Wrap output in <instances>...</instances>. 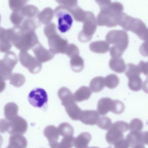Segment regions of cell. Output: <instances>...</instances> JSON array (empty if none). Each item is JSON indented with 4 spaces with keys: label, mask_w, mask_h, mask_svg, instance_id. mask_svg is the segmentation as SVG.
<instances>
[{
    "label": "cell",
    "mask_w": 148,
    "mask_h": 148,
    "mask_svg": "<svg viewBox=\"0 0 148 148\" xmlns=\"http://www.w3.org/2000/svg\"><path fill=\"white\" fill-rule=\"evenodd\" d=\"M65 54L71 58L79 54V49L75 44H68Z\"/></svg>",
    "instance_id": "obj_42"
},
{
    "label": "cell",
    "mask_w": 148,
    "mask_h": 148,
    "mask_svg": "<svg viewBox=\"0 0 148 148\" xmlns=\"http://www.w3.org/2000/svg\"><path fill=\"white\" fill-rule=\"evenodd\" d=\"M105 86V78L101 76L97 77L90 81V89L92 92L97 93L101 91Z\"/></svg>",
    "instance_id": "obj_26"
},
{
    "label": "cell",
    "mask_w": 148,
    "mask_h": 148,
    "mask_svg": "<svg viewBox=\"0 0 148 148\" xmlns=\"http://www.w3.org/2000/svg\"><path fill=\"white\" fill-rule=\"evenodd\" d=\"M54 14V12L52 8H47L39 13L37 17L41 23L47 25L50 23L53 18Z\"/></svg>",
    "instance_id": "obj_25"
},
{
    "label": "cell",
    "mask_w": 148,
    "mask_h": 148,
    "mask_svg": "<svg viewBox=\"0 0 148 148\" xmlns=\"http://www.w3.org/2000/svg\"><path fill=\"white\" fill-rule=\"evenodd\" d=\"M83 22L82 29L78 34V39L81 42H88L91 40L93 35L95 33L97 22L93 13L86 11V16Z\"/></svg>",
    "instance_id": "obj_4"
},
{
    "label": "cell",
    "mask_w": 148,
    "mask_h": 148,
    "mask_svg": "<svg viewBox=\"0 0 148 148\" xmlns=\"http://www.w3.org/2000/svg\"><path fill=\"white\" fill-rule=\"evenodd\" d=\"M114 145V148H129L130 147L127 140L122 139L116 142Z\"/></svg>",
    "instance_id": "obj_48"
},
{
    "label": "cell",
    "mask_w": 148,
    "mask_h": 148,
    "mask_svg": "<svg viewBox=\"0 0 148 148\" xmlns=\"http://www.w3.org/2000/svg\"><path fill=\"white\" fill-rule=\"evenodd\" d=\"M99 118V114L97 111L85 110L82 111L79 120L86 125H95L97 124Z\"/></svg>",
    "instance_id": "obj_15"
},
{
    "label": "cell",
    "mask_w": 148,
    "mask_h": 148,
    "mask_svg": "<svg viewBox=\"0 0 148 148\" xmlns=\"http://www.w3.org/2000/svg\"><path fill=\"white\" fill-rule=\"evenodd\" d=\"M133 148H145L143 144H138Z\"/></svg>",
    "instance_id": "obj_55"
},
{
    "label": "cell",
    "mask_w": 148,
    "mask_h": 148,
    "mask_svg": "<svg viewBox=\"0 0 148 148\" xmlns=\"http://www.w3.org/2000/svg\"><path fill=\"white\" fill-rule=\"evenodd\" d=\"M66 111L69 117L73 121L79 120L82 110L75 102L65 107Z\"/></svg>",
    "instance_id": "obj_28"
},
{
    "label": "cell",
    "mask_w": 148,
    "mask_h": 148,
    "mask_svg": "<svg viewBox=\"0 0 148 148\" xmlns=\"http://www.w3.org/2000/svg\"><path fill=\"white\" fill-rule=\"evenodd\" d=\"M58 130L60 135L63 137L73 136L74 129L72 126L67 123H61L58 127Z\"/></svg>",
    "instance_id": "obj_32"
},
{
    "label": "cell",
    "mask_w": 148,
    "mask_h": 148,
    "mask_svg": "<svg viewBox=\"0 0 148 148\" xmlns=\"http://www.w3.org/2000/svg\"><path fill=\"white\" fill-rule=\"evenodd\" d=\"M109 67L111 70L118 73H124L126 70V66L124 60L121 57H114L110 59Z\"/></svg>",
    "instance_id": "obj_19"
},
{
    "label": "cell",
    "mask_w": 148,
    "mask_h": 148,
    "mask_svg": "<svg viewBox=\"0 0 148 148\" xmlns=\"http://www.w3.org/2000/svg\"><path fill=\"white\" fill-rule=\"evenodd\" d=\"M141 54L145 57H148V41H145L141 46L140 48Z\"/></svg>",
    "instance_id": "obj_49"
},
{
    "label": "cell",
    "mask_w": 148,
    "mask_h": 148,
    "mask_svg": "<svg viewBox=\"0 0 148 148\" xmlns=\"http://www.w3.org/2000/svg\"><path fill=\"white\" fill-rule=\"evenodd\" d=\"M143 144L148 145V132L142 133Z\"/></svg>",
    "instance_id": "obj_51"
},
{
    "label": "cell",
    "mask_w": 148,
    "mask_h": 148,
    "mask_svg": "<svg viewBox=\"0 0 148 148\" xmlns=\"http://www.w3.org/2000/svg\"><path fill=\"white\" fill-rule=\"evenodd\" d=\"M12 43L11 42L5 39H0V52L7 53L11 49Z\"/></svg>",
    "instance_id": "obj_43"
},
{
    "label": "cell",
    "mask_w": 148,
    "mask_h": 148,
    "mask_svg": "<svg viewBox=\"0 0 148 148\" xmlns=\"http://www.w3.org/2000/svg\"><path fill=\"white\" fill-rule=\"evenodd\" d=\"M87 148H99L97 147H91Z\"/></svg>",
    "instance_id": "obj_57"
},
{
    "label": "cell",
    "mask_w": 148,
    "mask_h": 148,
    "mask_svg": "<svg viewBox=\"0 0 148 148\" xmlns=\"http://www.w3.org/2000/svg\"><path fill=\"white\" fill-rule=\"evenodd\" d=\"M27 121L18 116L12 121H9L8 132L11 135H22L27 132Z\"/></svg>",
    "instance_id": "obj_12"
},
{
    "label": "cell",
    "mask_w": 148,
    "mask_h": 148,
    "mask_svg": "<svg viewBox=\"0 0 148 148\" xmlns=\"http://www.w3.org/2000/svg\"><path fill=\"white\" fill-rule=\"evenodd\" d=\"M58 95L61 101L62 104L65 108L75 102L74 94L66 87H62L59 90Z\"/></svg>",
    "instance_id": "obj_17"
},
{
    "label": "cell",
    "mask_w": 148,
    "mask_h": 148,
    "mask_svg": "<svg viewBox=\"0 0 148 148\" xmlns=\"http://www.w3.org/2000/svg\"><path fill=\"white\" fill-rule=\"evenodd\" d=\"M70 65L74 72L80 73L84 68V61L83 59L79 55H77L71 58Z\"/></svg>",
    "instance_id": "obj_30"
},
{
    "label": "cell",
    "mask_w": 148,
    "mask_h": 148,
    "mask_svg": "<svg viewBox=\"0 0 148 148\" xmlns=\"http://www.w3.org/2000/svg\"><path fill=\"white\" fill-rule=\"evenodd\" d=\"M143 123L140 119L135 118L133 119L130 124H129V129L131 131L140 132L143 128Z\"/></svg>",
    "instance_id": "obj_40"
},
{
    "label": "cell",
    "mask_w": 148,
    "mask_h": 148,
    "mask_svg": "<svg viewBox=\"0 0 148 148\" xmlns=\"http://www.w3.org/2000/svg\"><path fill=\"white\" fill-rule=\"evenodd\" d=\"M91 95V91L88 87L82 86L74 94L75 101L80 102L88 100Z\"/></svg>",
    "instance_id": "obj_23"
},
{
    "label": "cell",
    "mask_w": 148,
    "mask_h": 148,
    "mask_svg": "<svg viewBox=\"0 0 148 148\" xmlns=\"http://www.w3.org/2000/svg\"><path fill=\"white\" fill-rule=\"evenodd\" d=\"M137 66L141 73H142L148 77V62H145L143 61H141Z\"/></svg>",
    "instance_id": "obj_46"
},
{
    "label": "cell",
    "mask_w": 148,
    "mask_h": 148,
    "mask_svg": "<svg viewBox=\"0 0 148 148\" xmlns=\"http://www.w3.org/2000/svg\"><path fill=\"white\" fill-rule=\"evenodd\" d=\"M123 10L121 3L117 2L111 3L108 7L101 9L97 19V25L108 27H116Z\"/></svg>",
    "instance_id": "obj_2"
},
{
    "label": "cell",
    "mask_w": 148,
    "mask_h": 148,
    "mask_svg": "<svg viewBox=\"0 0 148 148\" xmlns=\"http://www.w3.org/2000/svg\"><path fill=\"white\" fill-rule=\"evenodd\" d=\"M62 6L72 8L77 6V0H56Z\"/></svg>",
    "instance_id": "obj_44"
},
{
    "label": "cell",
    "mask_w": 148,
    "mask_h": 148,
    "mask_svg": "<svg viewBox=\"0 0 148 148\" xmlns=\"http://www.w3.org/2000/svg\"><path fill=\"white\" fill-rule=\"evenodd\" d=\"M114 106V101L109 97L100 99L97 103V110L99 114L105 115L110 111L113 112Z\"/></svg>",
    "instance_id": "obj_16"
},
{
    "label": "cell",
    "mask_w": 148,
    "mask_h": 148,
    "mask_svg": "<svg viewBox=\"0 0 148 148\" xmlns=\"http://www.w3.org/2000/svg\"><path fill=\"white\" fill-rule=\"evenodd\" d=\"M21 10L25 18L34 19L39 13L38 8L33 5H25Z\"/></svg>",
    "instance_id": "obj_31"
},
{
    "label": "cell",
    "mask_w": 148,
    "mask_h": 148,
    "mask_svg": "<svg viewBox=\"0 0 148 148\" xmlns=\"http://www.w3.org/2000/svg\"><path fill=\"white\" fill-rule=\"evenodd\" d=\"M28 98L29 103L32 106L38 108L44 107L48 100L46 90L41 88H36L31 90Z\"/></svg>",
    "instance_id": "obj_10"
},
{
    "label": "cell",
    "mask_w": 148,
    "mask_h": 148,
    "mask_svg": "<svg viewBox=\"0 0 148 148\" xmlns=\"http://www.w3.org/2000/svg\"><path fill=\"white\" fill-rule=\"evenodd\" d=\"M120 82V79L116 75L112 74L108 75L105 78V86L110 89L116 88Z\"/></svg>",
    "instance_id": "obj_36"
},
{
    "label": "cell",
    "mask_w": 148,
    "mask_h": 148,
    "mask_svg": "<svg viewBox=\"0 0 148 148\" xmlns=\"http://www.w3.org/2000/svg\"><path fill=\"white\" fill-rule=\"evenodd\" d=\"M91 139V136L89 133H81L76 138H75L74 147L75 148H87Z\"/></svg>",
    "instance_id": "obj_20"
},
{
    "label": "cell",
    "mask_w": 148,
    "mask_h": 148,
    "mask_svg": "<svg viewBox=\"0 0 148 148\" xmlns=\"http://www.w3.org/2000/svg\"><path fill=\"white\" fill-rule=\"evenodd\" d=\"M3 141V140L2 137L0 135V147L2 144Z\"/></svg>",
    "instance_id": "obj_56"
},
{
    "label": "cell",
    "mask_w": 148,
    "mask_h": 148,
    "mask_svg": "<svg viewBox=\"0 0 148 148\" xmlns=\"http://www.w3.org/2000/svg\"><path fill=\"white\" fill-rule=\"evenodd\" d=\"M48 39L49 49L54 54L65 53L68 45L66 39L61 37L57 33Z\"/></svg>",
    "instance_id": "obj_11"
},
{
    "label": "cell",
    "mask_w": 148,
    "mask_h": 148,
    "mask_svg": "<svg viewBox=\"0 0 148 148\" xmlns=\"http://www.w3.org/2000/svg\"><path fill=\"white\" fill-rule=\"evenodd\" d=\"M27 142L21 135H11L9 138V144L6 148H26Z\"/></svg>",
    "instance_id": "obj_18"
},
{
    "label": "cell",
    "mask_w": 148,
    "mask_h": 148,
    "mask_svg": "<svg viewBox=\"0 0 148 148\" xmlns=\"http://www.w3.org/2000/svg\"><path fill=\"white\" fill-rule=\"evenodd\" d=\"M18 59L14 52L9 51L0 61V76L4 81L9 79L13 69L17 64Z\"/></svg>",
    "instance_id": "obj_8"
},
{
    "label": "cell",
    "mask_w": 148,
    "mask_h": 148,
    "mask_svg": "<svg viewBox=\"0 0 148 148\" xmlns=\"http://www.w3.org/2000/svg\"><path fill=\"white\" fill-rule=\"evenodd\" d=\"M114 101V106L113 113L116 114H120L124 111L125 109V105L124 103L119 100Z\"/></svg>",
    "instance_id": "obj_45"
},
{
    "label": "cell",
    "mask_w": 148,
    "mask_h": 148,
    "mask_svg": "<svg viewBox=\"0 0 148 148\" xmlns=\"http://www.w3.org/2000/svg\"><path fill=\"white\" fill-rule=\"evenodd\" d=\"M19 59L21 65L31 73L36 74L40 72L42 68L41 63L36 57H33L26 51H21Z\"/></svg>",
    "instance_id": "obj_9"
},
{
    "label": "cell",
    "mask_w": 148,
    "mask_h": 148,
    "mask_svg": "<svg viewBox=\"0 0 148 148\" xmlns=\"http://www.w3.org/2000/svg\"><path fill=\"white\" fill-rule=\"evenodd\" d=\"M43 134L48 140L49 144L58 141L60 135L58 129L53 125H49L46 127Z\"/></svg>",
    "instance_id": "obj_22"
},
{
    "label": "cell",
    "mask_w": 148,
    "mask_h": 148,
    "mask_svg": "<svg viewBox=\"0 0 148 148\" xmlns=\"http://www.w3.org/2000/svg\"><path fill=\"white\" fill-rule=\"evenodd\" d=\"M36 59L41 63H44L53 59L55 54L49 49H46L40 42L33 48Z\"/></svg>",
    "instance_id": "obj_14"
},
{
    "label": "cell",
    "mask_w": 148,
    "mask_h": 148,
    "mask_svg": "<svg viewBox=\"0 0 148 148\" xmlns=\"http://www.w3.org/2000/svg\"><path fill=\"white\" fill-rule=\"evenodd\" d=\"M20 26L22 30L26 32H35L37 27L35 20L30 18H26Z\"/></svg>",
    "instance_id": "obj_34"
},
{
    "label": "cell",
    "mask_w": 148,
    "mask_h": 148,
    "mask_svg": "<svg viewBox=\"0 0 148 148\" xmlns=\"http://www.w3.org/2000/svg\"><path fill=\"white\" fill-rule=\"evenodd\" d=\"M108 148H111V147H108Z\"/></svg>",
    "instance_id": "obj_58"
},
{
    "label": "cell",
    "mask_w": 148,
    "mask_h": 148,
    "mask_svg": "<svg viewBox=\"0 0 148 148\" xmlns=\"http://www.w3.org/2000/svg\"><path fill=\"white\" fill-rule=\"evenodd\" d=\"M97 124L101 129L107 130L110 128L112 123L110 118L107 116H102L99 118Z\"/></svg>",
    "instance_id": "obj_39"
},
{
    "label": "cell",
    "mask_w": 148,
    "mask_h": 148,
    "mask_svg": "<svg viewBox=\"0 0 148 148\" xmlns=\"http://www.w3.org/2000/svg\"><path fill=\"white\" fill-rule=\"evenodd\" d=\"M129 130V124L123 121H118L112 124L107 132L106 140L110 145L123 139V133Z\"/></svg>",
    "instance_id": "obj_7"
},
{
    "label": "cell",
    "mask_w": 148,
    "mask_h": 148,
    "mask_svg": "<svg viewBox=\"0 0 148 148\" xmlns=\"http://www.w3.org/2000/svg\"><path fill=\"white\" fill-rule=\"evenodd\" d=\"M90 51L97 53L103 54L109 50L110 44L105 41H98L91 42L89 45Z\"/></svg>",
    "instance_id": "obj_21"
},
{
    "label": "cell",
    "mask_w": 148,
    "mask_h": 148,
    "mask_svg": "<svg viewBox=\"0 0 148 148\" xmlns=\"http://www.w3.org/2000/svg\"><path fill=\"white\" fill-rule=\"evenodd\" d=\"M11 42L17 49L27 52L39 42L35 32H26L22 30L20 26H14L11 28Z\"/></svg>",
    "instance_id": "obj_1"
},
{
    "label": "cell",
    "mask_w": 148,
    "mask_h": 148,
    "mask_svg": "<svg viewBox=\"0 0 148 148\" xmlns=\"http://www.w3.org/2000/svg\"><path fill=\"white\" fill-rule=\"evenodd\" d=\"M1 15H0V23H1ZM6 30V29H5L0 27V39H3L4 37Z\"/></svg>",
    "instance_id": "obj_54"
},
{
    "label": "cell",
    "mask_w": 148,
    "mask_h": 148,
    "mask_svg": "<svg viewBox=\"0 0 148 148\" xmlns=\"http://www.w3.org/2000/svg\"><path fill=\"white\" fill-rule=\"evenodd\" d=\"M44 34L49 39L53 35L57 34V27L53 23H50L45 26L44 29Z\"/></svg>",
    "instance_id": "obj_41"
},
{
    "label": "cell",
    "mask_w": 148,
    "mask_h": 148,
    "mask_svg": "<svg viewBox=\"0 0 148 148\" xmlns=\"http://www.w3.org/2000/svg\"><path fill=\"white\" fill-rule=\"evenodd\" d=\"M118 25L125 31L134 33L144 42L148 41V28L141 20L131 17L122 12L118 20Z\"/></svg>",
    "instance_id": "obj_3"
},
{
    "label": "cell",
    "mask_w": 148,
    "mask_h": 148,
    "mask_svg": "<svg viewBox=\"0 0 148 148\" xmlns=\"http://www.w3.org/2000/svg\"><path fill=\"white\" fill-rule=\"evenodd\" d=\"M55 14L58 19L59 31L62 33L68 32L71 29L73 22L69 8L60 5L55 10Z\"/></svg>",
    "instance_id": "obj_5"
},
{
    "label": "cell",
    "mask_w": 148,
    "mask_h": 148,
    "mask_svg": "<svg viewBox=\"0 0 148 148\" xmlns=\"http://www.w3.org/2000/svg\"><path fill=\"white\" fill-rule=\"evenodd\" d=\"M75 138L73 136L63 137L60 143H50L49 146L51 148H72L74 147Z\"/></svg>",
    "instance_id": "obj_29"
},
{
    "label": "cell",
    "mask_w": 148,
    "mask_h": 148,
    "mask_svg": "<svg viewBox=\"0 0 148 148\" xmlns=\"http://www.w3.org/2000/svg\"><path fill=\"white\" fill-rule=\"evenodd\" d=\"M72 16L76 21L83 22L86 16V11L83 10L78 6L69 8Z\"/></svg>",
    "instance_id": "obj_33"
},
{
    "label": "cell",
    "mask_w": 148,
    "mask_h": 148,
    "mask_svg": "<svg viewBox=\"0 0 148 148\" xmlns=\"http://www.w3.org/2000/svg\"><path fill=\"white\" fill-rule=\"evenodd\" d=\"M10 19L11 22L15 26H20L21 25L25 18L22 13L21 10H20L13 11L10 15Z\"/></svg>",
    "instance_id": "obj_37"
},
{
    "label": "cell",
    "mask_w": 148,
    "mask_h": 148,
    "mask_svg": "<svg viewBox=\"0 0 148 148\" xmlns=\"http://www.w3.org/2000/svg\"><path fill=\"white\" fill-rule=\"evenodd\" d=\"M130 147L134 148L138 144H143L142 133L138 131H131L126 137Z\"/></svg>",
    "instance_id": "obj_27"
},
{
    "label": "cell",
    "mask_w": 148,
    "mask_h": 148,
    "mask_svg": "<svg viewBox=\"0 0 148 148\" xmlns=\"http://www.w3.org/2000/svg\"><path fill=\"white\" fill-rule=\"evenodd\" d=\"M29 0H9L10 8L13 11L22 8Z\"/></svg>",
    "instance_id": "obj_38"
},
{
    "label": "cell",
    "mask_w": 148,
    "mask_h": 148,
    "mask_svg": "<svg viewBox=\"0 0 148 148\" xmlns=\"http://www.w3.org/2000/svg\"><path fill=\"white\" fill-rule=\"evenodd\" d=\"M142 88L144 92L148 94V77L143 84Z\"/></svg>",
    "instance_id": "obj_53"
},
{
    "label": "cell",
    "mask_w": 148,
    "mask_h": 148,
    "mask_svg": "<svg viewBox=\"0 0 148 148\" xmlns=\"http://www.w3.org/2000/svg\"><path fill=\"white\" fill-rule=\"evenodd\" d=\"M106 41L109 44L124 52L127 48L129 37L127 32L123 30H113L110 31L106 36Z\"/></svg>",
    "instance_id": "obj_6"
},
{
    "label": "cell",
    "mask_w": 148,
    "mask_h": 148,
    "mask_svg": "<svg viewBox=\"0 0 148 148\" xmlns=\"http://www.w3.org/2000/svg\"><path fill=\"white\" fill-rule=\"evenodd\" d=\"M101 9L106 8L111 3L110 0H95Z\"/></svg>",
    "instance_id": "obj_50"
},
{
    "label": "cell",
    "mask_w": 148,
    "mask_h": 148,
    "mask_svg": "<svg viewBox=\"0 0 148 148\" xmlns=\"http://www.w3.org/2000/svg\"><path fill=\"white\" fill-rule=\"evenodd\" d=\"M0 61H1V60H0Z\"/></svg>",
    "instance_id": "obj_59"
},
{
    "label": "cell",
    "mask_w": 148,
    "mask_h": 148,
    "mask_svg": "<svg viewBox=\"0 0 148 148\" xmlns=\"http://www.w3.org/2000/svg\"><path fill=\"white\" fill-rule=\"evenodd\" d=\"M10 83L14 87H19L23 85L26 82L25 76L20 73L11 74L9 78Z\"/></svg>",
    "instance_id": "obj_35"
},
{
    "label": "cell",
    "mask_w": 148,
    "mask_h": 148,
    "mask_svg": "<svg viewBox=\"0 0 148 148\" xmlns=\"http://www.w3.org/2000/svg\"><path fill=\"white\" fill-rule=\"evenodd\" d=\"M6 88V83L3 78L0 76V93L3 91Z\"/></svg>",
    "instance_id": "obj_52"
},
{
    "label": "cell",
    "mask_w": 148,
    "mask_h": 148,
    "mask_svg": "<svg viewBox=\"0 0 148 148\" xmlns=\"http://www.w3.org/2000/svg\"><path fill=\"white\" fill-rule=\"evenodd\" d=\"M18 106L14 103H7L4 108V116L6 120L11 121L18 116Z\"/></svg>",
    "instance_id": "obj_24"
},
{
    "label": "cell",
    "mask_w": 148,
    "mask_h": 148,
    "mask_svg": "<svg viewBox=\"0 0 148 148\" xmlns=\"http://www.w3.org/2000/svg\"><path fill=\"white\" fill-rule=\"evenodd\" d=\"M9 126V121L4 119H0V133L8 132Z\"/></svg>",
    "instance_id": "obj_47"
},
{
    "label": "cell",
    "mask_w": 148,
    "mask_h": 148,
    "mask_svg": "<svg viewBox=\"0 0 148 148\" xmlns=\"http://www.w3.org/2000/svg\"><path fill=\"white\" fill-rule=\"evenodd\" d=\"M140 72L136 69H130L125 73L129 79V88L133 91H140L142 88V80L140 76Z\"/></svg>",
    "instance_id": "obj_13"
}]
</instances>
